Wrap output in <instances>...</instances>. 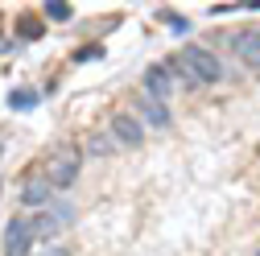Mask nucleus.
<instances>
[{"label":"nucleus","mask_w":260,"mask_h":256,"mask_svg":"<svg viewBox=\"0 0 260 256\" xmlns=\"http://www.w3.org/2000/svg\"><path fill=\"white\" fill-rule=\"evenodd\" d=\"M178 75H186L194 87H203V83H219L223 67H219V58L207 46H186L182 58H178Z\"/></svg>","instance_id":"1"},{"label":"nucleus","mask_w":260,"mask_h":256,"mask_svg":"<svg viewBox=\"0 0 260 256\" xmlns=\"http://www.w3.org/2000/svg\"><path fill=\"white\" fill-rule=\"evenodd\" d=\"M79 178V149H58L46 162V182L50 190H71Z\"/></svg>","instance_id":"2"},{"label":"nucleus","mask_w":260,"mask_h":256,"mask_svg":"<svg viewBox=\"0 0 260 256\" xmlns=\"http://www.w3.org/2000/svg\"><path fill=\"white\" fill-rule=\"evenodd\" d=\"M29 248H34V236H29V219H9L5 228V252L9 256H29Z\"/></svg>","instance_id":"3"},{"label":"nucleus","mask_w":260,"mask_h":256,"mask_svg":"<svg viewBox=\"0 0 260 256\" xmlns=\"http://www.w3.org/2000/svg\"><path fill=\"white\" fill-rule=\"evenodd\" d=\"M112 137H116L120 145H128V149H137L141 137H145V124H141L137 116H128V112H116V116H112Z\"/></svg>","instance_id":"4"},{"label":"nucleus","mask_w":260,"mask_h":256,"mask_svg":"<svg viewBox=\"0 0 260 256\" xmlns=\"http://www.w3.org/2000/svg\"><path fill=\"white\" fill-rule=\"evenodd\" d=\"M170 91H174V79H170V71L161 67V62L145 71V95H149V100H157V104H161Z\"/></svg>","instance_id":"5"},{"label":"nucleus","mask_w":260,"mask_h":256,"mask_svg":"<svg viewBox=\"0 0 260 256\" xmlns=\"http://www.w3.org/2000/svg\"><path fill=\"white\" fill-rule=\"evenodd\" d=\"M236 54L248 62V67H260V29H240V34L232 38Z\"/></svg>","instance_id":"6"},{"label":"nucleus","mask_w":260,"mask_h":256,"mask_svg":"<svg viewBox=\"0 0 260 256\" xmlns=\"http://www.w3.org/2000/svg\"><path fill=\"white\" fill-rule=\"evenodd\" d=\"M21 199H25L29 207H46V203H50V182H46V178H29V182L21 186Z\"/></svg>","instance_id":"7"},{"label":"nucleus","mask_w":260,"mask_h":256,"mask_svg":"<svg viewBox=\"0 0 260 256\" xmlns=\"http://www.w3.org/2000/svg\"><path fill=\"white\" fill-rule=\"evenodd\" d=\"M141 116H145V124H153V128H166V124H170V112H166V104L149 100V95H141Z\"/></svg>","instance_id":"8"},{"label":"nucleus","mask_w":260,"mask_h":256,"mask_svg":"<svg viewBox=\"0 0 260 256\" xmlns=\"http://www.w3.org/2000/svg\"><path fill=\"white\" fill-rule=\"evenodd\" d=\"M58 232H62V228L54 223V215H50V211H42V215L29 219V236H34V240H50V236H58Z\"/></svg>","instance_id":"9"},{"label":"nucleus","mask_w":260,"mask_h":256,"mask_svg":"<svg viewBox=\"0 0 260 256\" xmlns=\"http://www.w3.org/2000/svg\"><path fill=\"white\" fill-rule=\"evenodd\" d=\"M17 34H21L25 42H34V38H42V25H38L34 17H21V21H17Z\"/></svg>","instance_id":"10"},{"label":"nucleus","mask_w":260,"mask_h":256,"mask_svg":"<svg viewBox=\"0 0 260 256\" xmlns=\"http://www.w3.org/2000/svg\"><path fill=\"white\" fill-rule=\"evenodd\" d=\"M50 215H54L58 228H67V223L75 219V207H71V203H54V207H50Z\"/></svg>","instance_id":"11"},{"label":"nucleus","mask_w":260,"mask_h":256,"mask_svg":"<svg viewBox=\"0 0 260 256\" xmlns=\"http://www.w3.org/2000/svg\"><path fill=\"white\" fill-rule=\"evenodd\" d=\"M46 17H54V21H71L75 9H71V5H62V0H50V5H46Z\"/></svg>","instance_id":"12"},{"label":"nucleus","mask_w":260,"mask_h":256,"mask_svg":"<svg viewBox=\"0 0 260 256\" xmlns=\"http://www.w3.org/2000/svg\"><path fill=\"white\" fill-rule=\"evenodd\" d=\"M91 153H95V157H104V153H112V141L95 133V137H91Z\"/></svg>","instance_id":"13"},{"label":"nucleus","mask_w":260,"mask_h":256,"mask_svg":"<svg viewBox=\"0 0 260 256\" xmlns=\"http://www.w3.org/2000/svg\"><path fill=\"white\" fill-rule=\"evenodd\" d=\"M34 100H38L34 91H17V95H13L9 104H13V108H34Z\"/></svg>","instance_id":"14"},{"label":"nucleus","mask_w":260,"mask_h":256,"mask_svg":"<svg viewBox=\"0 0 260 256\" xmlns=\"http://www.w3.org/2000/svg\"><path fill=\"white\" fill-rule=\"evenodd\" d=\"M75 58H79V62H87V58H100V46H87V50H83V54H75Z\"/></svg>","instance_id":"15"},{"label":"nucleus","mask_w":260,"mask_h":256,"mask_svg":"<svg viewBox=\"0 0 260 256\" xmlns=\"http://www.w3.org/2000/svg\"><path fill=\"white\" fill-rule=\"evenodd\" d=\"M42 256H71V252H67V248H46Z\"/></svg>","instance_id":"16"}]
</instances>
